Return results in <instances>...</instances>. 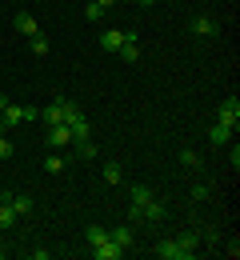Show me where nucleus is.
Returning <instances> with one entry per match:
<instances>
[{"label": "nucleus", "mask_w": 240, "mask_h": 260, "mask_svg": "<svg viewBox=\"0 0 240 260\" xmlns=\"http://www.w3.org/2000/svg\"><path fill=\"white\" fill-rule=\"evenodd\" d=\"M180 164H184V168H188V172H200V156H196V148H180Z\"/></svg>", "instance_id": "nucleus-15"}, {"label": "nucleus", "mask_w": 240, "mask_h": 260, "mask_svg": "<svg viewBox=\"0 0 240 260\" xmlns=\"http://www.w3.org/2000/svg\"><path fill=\"white\" fill-rule=\"evenodd\" d=\"M136 4H144V8H148V4H156V0H136Z\"/></svg>", "instance_id": "nucleus-28"}, {"label": "nucleus", "mask_w": 240, "mask_h": 260, "mask_svg": "<svg viewBox=\"0 0 240 260\" xmlns=\"http://www.w3.org/2000/svg\"><path fill=\"white\" fill-rule=\"evenodd\" d=\"M76 156L92 160V156H96V144H92V140H76Z\"/></svg>", "instance_id": "nucleus-23"}, {"label": "nucleus", "mask_w": 240, "mask_h": 260, "mask_svg": "<svg viewBox=\"0 0 240 260\" xmlns=\"http://www.w3.org/2000/svg\"><path fill=\"white\" fill-rule=\"evenodd\" d=\"M196 36H216V20L212 16H192V24H188Z\"/></svg>", "instance_id": "nucleus-12"}, {"label": "nucleus", "mask_w": 240, "mask_h": 260, "mask_svg": "<svg viewBox=\"0 0 240 260\" xmlns=\"http://www.w3.org/2000/svg\"><path fill=\"white\" fill-rule=\"evenodd\" d=\"M208 140H212V144H216V148H224V144H228V140H232V128H228V124H220V120H216V124H212V128H208Z\"/></svg>", "instance_id": "nucleus-10"}, {"label": "nucleus", "mask_w": 240, "mask_h": 260, "mask_svg": "<svg viewBox=\"0 0 240 260\" xmlns=\"http://www.w3.org/2000/svg\"><path fill=\"white\" fill-rule=\"evenodd\" d=\"M164 216H168V208H164V204H160L156 196H152V200H148V204L140 208V220H148V224H160Z\"/></svg>", "instance_id": "nucleus-6"}, {"label": "nucleus", "mask_w": 240, "mask_h": 260, "mask_svg": "<svg viewBox=\"0 0 240 260\" xmlns=\"http://www.w3.org/2000/svg\"><path fill=\"white\" fill-rule=\"evenodd\" d=\"M28 48H32L36 56H48V52H52V44H48V36H40V32H36V36H28Z\"/></svg>", "instance_id": "nucleus-18"}, {"label": "nucleus", "mask_w": 240, "mask_h": 260, "mask_svg": "<svg viewBox=\"0 0 240 260\" xmlns=\"http://www.w3.org/2000/svg\"><path fill=\"white\" fill-rule=\"evenodd\" d=\"M44 172H48V176H56V172H64V160H60L56 152H48V156H44Z\"/></svg>", "instance_id": "nucleus-20"}, {"label": "nucleus", "mask_w": 240, "mask_h": 260, "mask_svg": "<svg viewBox=\"0 0 240 260\" xmlns=\"http://www.w3.org/2000/svg\"><path fill=\"white\" fill-rule=\"evenodd\" d=\"M4 104H8V100H4V96H0V112H4Z\"/></svg>", "instance_id": "nucleus-29"}, {"label": "nucleus", "mask_w": 240, "mask_h": 260, "mask_svg": "<svg viewBox=\"0 0 240 260\" xmlns=\"http://www.w3.org/2000/svg\"><path fill=\"white\" fill-rule=\"evenodd\" d=\"M156 256H164V260H184V248H180V240H176V236H168V240H160V244H156Z\"/></svg>", "instance_id": "nucleus-8"}, {"label": "nucleus", "mask_w": 240, "mask_h": 260, "mask_svg": "<svg viewBox=\"0 0 240 260\" xmlns=\"http://www.w3.org/2000/svg\"><path fill=\"white\" fill-rule=\"evenodd\" d=\"M0 260H4V248H0Z\"/></svg>", "instance_id": "nucleus-30"}, {"label": "nucleus", "mask_w": 240, "mask_h": 260, "mask_svg": "<svg viewBox=\"0 0 240 260\" xmlns=\"http://www.w3.org/2000/svg\"><path fill=\"white\" fill-rule=\"evenodd\" d=\"M0 156H12V140H4V136H0Z\"/></svg>", "instance_id": "nucleus-26"}, {"label": "nucleus", "mask_w": 240, "mask_h": 260, "mask_svg": "<svg viewBox=\"0 0 240 260\" xmlns=\"http://www.w3.org/2000/svg\"><path fill=\"white\" fill-rule=\"evenodd\" d=\"M68 128H72V144H76V140H88V132H92V128H88V120H84V116H76V120H72Z\"/></svg>", "instance_id": "nucleus-19"}, {"label": "nucleus", "mask_w": 240, "mask_h": 260, "mask_svg": "<svg viewBox=\"0 0 240 260\" xmlns=\"http://www.w3.org/2000/svg\"><path fill=\"white\" fill-rule=\"evenodd\" d=\"M104 180H108V184H120V180H124V168L116 160H104Z\"/></svg>", "instance_id": "nucleus-17"}, {"label": "nucleus", "mask_w": 240, "mask_h": 260, "mask_svg": "<svg viewBox=\"0 0 240 260\" xmlns=\"http://www.w3.org/2000/svg\"><path fill=\"white\" fill-rule=\"evenodd\" d=\"M0 232H4V228H0Z\"/></svg>", "instance_id": "nucleus-31"}, {"label": "nucleus", "mask_w": 240, "mask_h": 260, "mask_svg": "<svg viewBox=\"0 0 240 260\" xmlns=\"http://www.w3.org/2000/svg\"><path fill=\"white\" fill-rule=\"evenodd\" d=\"M0 120L12 128V124H20L24 120V104H4V112H0Z\"/></svg>", "instance_id": "nucleus-14"}, {"label": "nucleus", "mask_w": 240, "mask_h": 260, "mask_svg": "<svg viewBox=\"0 0 240 260\" xmlns=\"http://www.w3.org/2000/svg\"><path fill=\"white\" fill-rule=\"evenodd\" d=\"M192 200H196V204H204V200H208V184L196 180V184H192Z\"/></svg>", "instance_id": "nucleus-25"}, {"label": "nucleus", "mask_w": 240, "mask_h": 260, "mask_svg": "<svg viewBox=\"0 0 240 260\" xmlns=\"http://www.w3.org/2000/svg\"><path fill=\"white\" fill-rule=\"evenodd\" d=\"M92 256H96V260H124L128 252H124V248L108 236V240H100V244H92Z\"/></svg>", "instance_id": "nucleus-3"}, {"label": "nucleus", "mask_w": 240, "mask_h": 260, "mask_svg": "<svg viewBox=\"0 0 240 260\" xmlns=\"http://www.w3.org/2000/svg\"><path fill=\"white\" fill-rule=\"evenodd\" d=\"M216 120H220V124H228V128H236V124H240V100H236V96L220 100V112H216Z\"/></svg>", "instance_id": "nucleus-2"}, {"label": "nucleus", "mask_w": 240, "mask_h": 260, "mask_svg": "<svg viewBox=\"0 0 240 260\" xmlns=\"http://www.w3.org/2000/svg\"><path fill=\"white\" fill-rule=\"evenodd\" d=\"M96 4H100V8H112V4H116V0H96Z\"/></svg>", "instance_id": "nucleus-27"}, {"label": "nucleus", "mask_w": 240, "mask_h": 260, "mask_svg": "<svg viewBox=\"0 0 240 260\" xmlns=\"http://www.w3.org/2000/svg\"><path fill=\"white\" fill-rule=\"evenodd\" d=\"M108 236H112V240H116V244H120V248H124V252L132 256V228H128V224H116V228H108Z\"/></svg>", "instance_id": "nucleus-9"}, {"label": "nucleus", "mask_w": 240, "mask_h": 260, "mask_svg": "<svg viewBox=\"0 0 240 260\" xmlns=\"http://www.w3.org/2000/svg\"><path fill=\"white\" fill-rule=\"evenodd\" d=\"M16 220H20V216L12 212V204H0V228H12Z\"/></svg>", "instance_id": "nucleus-21"}, {"label": "nucleus", "mask_w": 240, "mask_h": 260, "mask_svg": "<svg viewBox=\"0 0 240 260\" xmlns=\"http://www.w3.org/2000/svg\"><path fill=\"white\" fill-rule=\"evenodd\" d=\"M84 240H88V248L100 244V240H108V228H104V224H88V228H84Z\"/></svg>", "instance_id": "nucleus-16"}, {"label": "nucleus", "mask_w": 240, "mask_h": 260, "mask_svg": "<svg viewBox=\"0 0 240 260\" xmlns=\"http://www.w3.org/2000/svg\"><path fill=\"white\" fill-rule=\"evenodd\" d=\"M76 116H84V112H80V104H76V100H68V96H64V124H72Z\"/></svg>", "instance_id": "nucleus-22"}, {"label": "nucleus", "mask_w": 240, "mask_h": 260, "mask_svg": "<svg viewBox=\"0 0 240 260\" xmlns=\"http://www.w3.org/2000/svg\"><path fill=\"white\" fill-rule=\"evenodd\" d=\"M12 28H16L20 36H36L40 32V24L32 20V12H16V16H12Z\"/></svg>", "instance_id": "nucleus-7"}, {"label": "nucleus", "mask_w": 240, "mask_h": 260, "mask_svg": "<svg viewBox=\"0 0 240 260\" xmlns=\"http://www.w3.org/2000/svg\"><path fill=\"white\" fill-rule=\"evenodd\" d=\"M100 44H104V52H116V48L124 44V28H108V32H100Z\"/></svg>", "instance_id": "nucleus-11"}, {"label": "nucleus", "mask_w": 240, "mask_h": 260, "mask_svg": "<svg viewBox=\"0 0 240 260\" xmlns=\"http://www.w3.org/2000/svg\"><path fill=\"white\" fill-rule=\"evenodd\" d=\"M84 16H88V20H100V16H104V8L96 4V0H88V4H84Z\"/></svg>", "instance_id": "nucleus-24"}, {"label": "nucleus", "mask_w": 240, "mask_h": 260, "mask_svg": "<svg viewBox=\"0 0 240 260\" xmlns=\"http://www.w3.org/2000/svg\"><path fill=\"white\" fill-rule=\"evenodd\" d=\"M40 124H44V128L64 124V96H52V100H48V108L40 112Z\"/></svg>", "instance_id": "nucleus-1"}, {"label": "nucleus", "mask_w": 240, "mask_h": 260, "mask_svg": "<svg viewBox=\"0 0 240 260\" xmlns=\"http://www.w3.org/2000/svg\"><path fill=\"white\" fill-rule=\"evenodd\" d=\"M148 200H152V188H148V184H136V188H132V208H128V216H132L136 224H140V208H144Z\"/></svg>", "instance_id": "nucleus-5"}, {"label": "nucleus", "mask_w": 240, "mask_h": 260, "mask_svg": "<svg viewBox=\"0 0 240 260\" xmlns=\"http://www.w3.org/2000/svg\"><path fill=\"white\" fill-rule=\"evenodd\" d=\"M44 140H48V148H64V144H72V128L68 124H52L44 132Z\"/></svg>", "instance_id": "nucleus-4"}, {"label": "nucleus", "mask_w": 240, "mask_h": 260, "mask_svg": "<svg viewBox=\"0 0 240 260\" xmlns=\"http://www.w3.org/2000/svg\"><path fill=\"white\" fill-rule=\"evenodd\" d=\"M8 204H12V212H16V216H28V212H32V196H28V192H12Z\"/></svg>", "instance_id": "nucleus-13"}]
</instances>
